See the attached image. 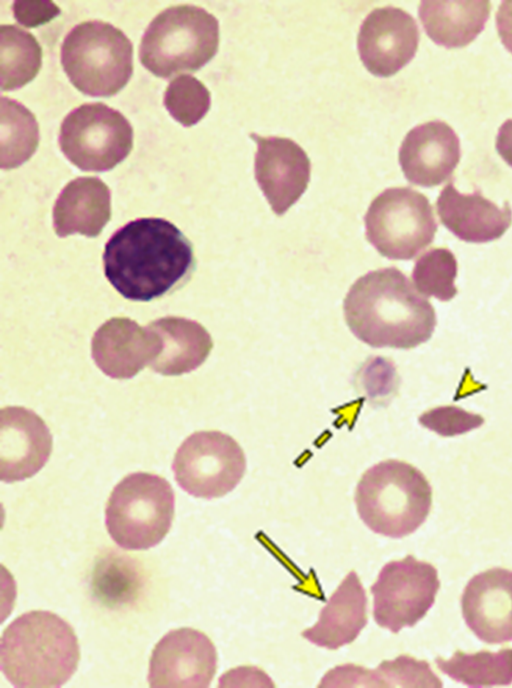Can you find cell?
I'll return each instance as SVG.
<instances>
[{"mask_svg":"<svg viewBox=\"0 0 512 688\" xmlns=\"http://www.w3.org/2000/svg\"><path fill=\"white\" fill-rule=\"evenodd\" d=\"M246 459L240 445L220 431H199L178 448L172 470L188 494L205 499L224 496L242 479Z\"/></svg>","mask_w":512,"mask_h":688,"instance_id":"30bf717a","label":"cell"},{"mask_svg":"<svg viewBox=\"0 0 512 688\" xmlns=\"http://www.w3.org/2000/svg\"><path fill=\"white\" fill-rule=\"evenodd\" d=\"M61 63L82 93L108 97L121 90L133 71V46L113 25L86 21L76 25L61 45Z\"/></svg>","mask_w":512,"mask_h":688,"instance_id":"8992f818","label":"cell"},{"mask_svg":"<svg viewBox=\"0 0 512 688\" xmlns=\"http://www.w3.org/2000/svg\"><path fill=\"white\" fill-rule=\"evenodd\" d=\"M148 326L161 342V350L150 368L162 375L175 376L195 370L213 347L208 331L194 320L169 316Z\"/></svg>","mask_w":512,"mask_h":688,"instance_id":"7402d4cb","label":"cell"},{"mask_svg":"<svg viewBox=\"0 0 512 688\" xmlns=\"http://www.w3.org/2000/svg\"><path fill=\"white\" fill-rule=\"evenodd\" d=\"M468 627L482 641L512 640V571L493 568L475 575L461 599Z\"/></svg>","mask_w":512,"mask_h":688,"instance_id":"e0dca14e","label":"cell"},{"mask_svg":"<svg viewBox=\"0 0 512 688\" xmlns=\"http://www.w3.org/2000/svg\"><path fill=\"white\" fill-rule=\"evenodd\" d=\"M210 93L197 78L184 74L174 78L164 93L170 115L184 126L198 123L210 107Z\"/></svg>","mask_w":512,"mask_h":688,"instance_id":"83f0119b","label":"cell"},{"mask_svg":"<svg viewBox=\"0 0 512 688\" xmlns=\"http://www.w3.org/2000/svg\"><path fill=\"white\" fill-rule=\"evenodd\" d=\"M419 37L418 25L409 13L392 6L377 8L360 26V59L372 74L391 76L412 60Z\"/></svg>","mask_w":512,"mask_h":688,"instance_id":"4fadbf2b","label":"cell"},{"mask_svg":"<svg viewBox=\"0 0 512 688\" xmlns=\"http://www.w3.org/2000/svg\"><path fill=\"white\" fill-rule=\"evenodd\" d=\"M460 157L457 134L440 120L411 129L399 149V163L405 178L422 187L437 186L449 179Z\"/></svg>","mask_w":512,"mask_h":688,"instance_id":"2e32d148","label":"cell"},{"mask_svg":"<svg viewBox=\"0 0 512 688\" xmlns=\"http://www.w3.org/2000/svg\"><path fill=\"white\" fill-rule=\"evenodd\" d=\"M489 1H421L418 8L426 34L438 45L459 48L472 42L489 18Z\"/></svg>","mask_w":512,"mask_h":688,"instance_id":"603a6c76","label":"cell"},{"mask_svg":"<svg viewBox=\"0 0 512 688\" xmlns=\"http://www.w3.org/2000/svg\"><path fill=\"white\" fill-rule=\"evenodd\" d=\"M495 147L502 159L512 167V119H507L499 127Z\"/></svg>","mask_w":512,"mask_h":688,"instance_id":"d6a6232c","label":"cell"},{"mask_svg":"<svg viewBox=\"0 0 512 688\" xmlns=\"http://www.w3.org/2000/svg\"><path fill=\"white\" fill-rule=\"evenodd\" d=\"M104 273L126 299L151 301L173 291L189 278L193 247L170 221L148 217L132 220L107 241Z\"/></svg>","mask_w":512,"mask_h":688,"instance_id":"6da1fadb","label":"cell"},{"mask_svg":"<svg viewBox=\"0 0 512 688\" xmlns=\"http://www.w3.org/2000/svg\"><path fill=\"white\" fill-rule=\"evenodd\" d=\"M436 209L441 223L465 242L486 243L500 238L512 222L508 202L502 207L485 198L479 190L462 194L450 181L440 192Z\"/></svg>","mask_w":512,"mask_h":688,"instance_id":"d6986e66","label":"cell"},{"mask_svg":"<svg viewBox=\"0 0 512 688\" xmlns=\"http://www.w3.org/2000/svg\"><path fill=\"white\" fill-rule=\"evenodd\" d=\"M419 423L441 436L451 437L480 427L484 419L456 406H440L421 414Z\"/></svg>","mask_w":512,"mask_h":688,"instance_id":"f546056e","label":"cell"},{"mask_svg":"<svg viewBox=\"0 0 512 688\" xmlns=\"http://www.w3.org/2000/svg\"><path fill=\"white\" fill-rule=\"evenodd\" d=\"M1 168L24 163L35 152L39 141L34 115L21 103L1 97Z\"/></svg>","mask_w":512,"mask_h":688,"instance_id":"484cf974","label":"cell"},{"mask_svg":"<svg viewBox=\"0 0 512 688\" xmlns=\"http://www.w3.org/2000/svg\"><path fill=\"white\" fill-rule=\"evenodd\" d=\"M432 489L414 466L385 460L370 467L355 491L358 514L373 532L392 538L413 533L427 518Z\"/></svg>","mask_w":512,"mask_h":688,"instance_id":"277c9868","label":"cell"},{"mask_svg":"<svg viewBox=\"0 0 512 688\" xmlns=\"http://www.w3.org/2000/svg\"><path fill=\"white\" fill-rule=\"evenodd\" d=\"M217 667L214 644L192 628L169 631L156 644L149 662L150 687H199L210 685Z\"/></svg>","mask_w":512,"mask_h":688,"instance_id":"7c38bea8","label":"cell"},{"mask_svg":"<svg viewBox=\"0 0 512 688\" xmlns=\"http://www.w3.org/2000/svg\"><path fill=\"white\" fill-rule=\"evenodd\" d=\"M174 492L163 477L137 472L113 489L105 511L106 528L120 547L149 549L162 541L172 525Z\"/></svg>","mask_w":512,"mask_h":688,"instance_id":"52a82bcc","label":"cell"},{"mask_svg":"<svg viewBox=\"0 0 512 688\" xmlns=\"http://www.w3.org/2000/svg\"><path fill=\"white\" fill-rule=\"evenodd\" d=\"M110 190L98 177H79L60 192L53 208V224L60 237L100 234L110 219Z\"/></svg>","mask_w":512,"mask_h":688,"instance_id":"44dd1931","label":"cell"},{"mask_svg":"<svg viewBox=\"0 0 512 688\" xmlns=\"http://www.w3.org/2000/svg\"><path fill=\"white\" fill-rule=\"evenodd\" d=\"M218 20L201 7L179 5L158 14L141 39L139 57L154 75L168 78L204 66L217 52Z\"/></svg>","mask_w":512,"mask_h":688,"instance_id":"5b68a950","label":"cell"},{"mask_svg":"<svg viewBox=\"0 0 512 688\" xmlns=\"http://www.w3.org/2000/svg\"><path fill=\"white\" fill-rule=\"evenodd\" d=\"M59 145L66 158L83 171L103 172L126 158L133 129L117 110L103 103H86L62 121Z\"/></svg>","mask_w":512,"mask_h":688,"instance_id":"9c48e42d","label":"cell"},{"mask_svg":"<svg viewBox=\"0 0 512 688\" xmlns=\"http://www.w3.org/2000/svg\"><path fill=\"white\" fill-rule=\"evenodd\" d=\"M1 90L18 89L31 81L41 66L42 51L36 38L14 25L0 30Z\"/></svg>","mask_w":512,"mask_h":688,"instance_id":"d4e9b609","label":"cell"},{"mask_svg":"<svg viewBox=\"0 0 512 688\" xmlns=\"http://www.w3.org/2000/svg\"><path fill=\"white\" fill-rule=\"evenodd\" d=\"M92 357L99 369L114 379L134 377L151 364L161 350L158 335L135 321L115 317L107 320L94 333Z\"/></svg>","mask_w":512,"mask_h":688,"instance_id":"ac0fdd59","label":"cell"},{"mask_svg":"<svg viewBox=\"0 0 512 688\" xmlns=\"http://www.w3.org/2000/svg\"><path fill=\"white\" fill-rule=\"evenodd\" d=\"M457 260L447 248H434L425 252L415 263L412 280L415 288L425 297L449 301L457 293L454 281Z\"/></svg>","mask_w":512,"mask_h":688,"instance_id":"4316f807","label":"cell"},{"mask_svg":"<svg viewBox=\"0 0 512 688\" xmlns=\"http://www.w3.org/2000/svg\"><path fill=\"white\" fill-rule=\"evenodd\" d=\"M495 20L502 44L512 53V1L500 3Z\"/></svg>","mask_w":512,"mask_h":688,"instance_id":"1f68e13d","label":"cell"},{"mask_svg":"<svg viewBox=\"0 0 512 688\" xmlns=\"http://www.w3.org/2000/svg\"><path fill=\"white\" fill-rule=\"evenodd\" d=\"M79 657L73 628L50 611L20 615L1 637V670L18 688L62 686L76 671Z\"/></svg>","mask_w":512,"mask_h":688,"instance_id":"3957f363","label":"cell"},{"mask_svg":"<svg viewBox=\"0 0 512 688\" xmlns=\"http://www.w3.org/2000/svg\"><path fill=\"white\" fill-rule=\"evenodd\" d=\"M366 238L384 257L410 260L430 245L437 222L428 198L410 187L384 190L364 217Z\"/></svg>","mask_w":512,"mask_h":688,"instance_id":"ba28073f","label":"cell"},{"mask_svg":"<svg viewBox=\"0 0 512 688\" xmlns=\"http://www.w3.org/2000/svg\"><path fill=\"white\" fill-rule=\"evenodd\" d=\"M0 476L6 483L35 475L52 451V436L45 422L20 406L1 409Z\"/></svg>","mask_w":512,"mask_h":688,"instance_id":"9a60e30c","label":"cell"},{"mask_svg":"<svg viewBox=\"0 0 512 688\" xmlns=\"http://www.w3.org/2000/svg\"><path fill=\"white\" fill-rule=\"evenodd\" d=\"M250 137L257 144L255 178L277 215H283L305 192L311 164L305 151L293 140L281 137Z\"/></svg>","mask_w":512,"mask_h":688,"instance_id":"5bb4252c","label":"cell"},{"mask_svg":"<svg viewBox=\"0 0 512 688\" xmlns=\"http://www.w3.org/2000/svg\"><path fill=\"white\" fill-rule=\"evenodd\" d=\"M12 9L15 19L25 27L42 25L60 13L59 7L48 1H15Z\"/></svg>","mask_w":512,"mask_h":688,"instance_id":"4dcf8cb0","label":"cell"},{"mask_svg":"<svg viewBox=\"0 0 512 688\" xmlns=\"http://www.w3.org/2000/svg\"><path fill=\"white\" fill-rule=\"evenodd\" d=\"M438 668L452 679L469 687L509 685L512 683V649L467 654L456 651L444 660L436 658Z\"/></svg>","mask_w":512,"mask_h":688,"instance_id":"cb8c5ba5","label":"cell"},{"mask_svg":"<svg viewBox=\"0 0 512 688\" xmlns=\"http://www.w3.org/2000/svg\"><path fill=\"white\" fill-rule=\"evenodd\" d=\"M439 585L436 568L412 555L387 563L370 588L376 623L393 633L415 625L433 605Z\"/></svg>","mask_w":512,"mask_h":688,"instance_id":"8fae6325","label":"cell"},{"mask_svg":"<svg viewBox=\"0 0 512 688\" xmlns=\"http://www.w3.org/2000/svg\"><path fill=\"white\" fill-rule=\"evenodd\" d=\"M367 597L354 571L349 572L320 611L317 623L302 632L311 643L337 649L353 642L367 623Z\"/></svg>","mask_w":512,"mask_h":688,"instance_id":"ffe728a7","label":"cell"},{"mask_svg":"<svg viewBox=\"0 0 512 688\" xmlns=\"http://www.w3.org/2000/svg\"><path fill=\"white\" fill-rule=\"evenodd\" d=\"M374 673L382 675L384 681H391V686H442L440 679L426 661H419L407 655L382 662Z\"/></svg>","mask_w":512,"mask_h":688,"instance_id":"f1b7e54d","label":"cell"},{"mask_svg":"<svg viewBox=\"0 0 512 688\" xmlns=\"http://www.w3.org/2000/svg\"><path fill=\"white\" fill-rule=\"evenodd\" d=\"M343 310L351 332L374 348H414L429 340L436 326L431 303L395 267L370 271L356 280Z\"/></svg>","mask_w":512,"mask_h":688,"instance_id":"7a4b0ae2","label":"cell"}]
</instances>
